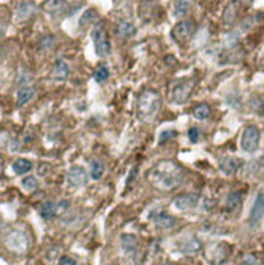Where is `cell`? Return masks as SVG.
<instances>
[{"instance_id":"cell-1","label":"cell","mask_w":264,"mask_h":265,"mask_svg":"<svg viewBox=\"0 0 264 265\" xmlns=\"http://www.w3.org/2000/svg\"><path fill=\"white\" fill-rule=\"evenodd\" d=\"M146 178L152 188L168 193V191L177 189L183 183L185 170L173 160H161L149 168Z\"/></svg>"},{"instance_id":"cell-2","label":"cell","mask_w":264,"mask_h":265,"mask_svg":"<svg viewBox=\"0 0 264 265\" xmlns=\"http://www.w3.org/2000/svg\"><path fill=\"white\" fill-rule=\"evenodd\" d=\"M161 95L157 94L156 91H151L147 89L143 94H140L138 97V105H136V115L138 118L143 121H152L156 118V115L159 113L161 110Z\"/></svg>"},{"instance_id":"cell-3","label":"cell","mask_w":264,"mask_h":265,"mask_svg":"<svg viewBox=\"0 0 264 265\" xmlns=\"http://www.w3.org/2000/svg\"><path fill=\"white\" fill-rule=\"evenodd\" d=\"M3 244L10 252L23 256L29 249V236L23 230H10L3 238Z\"/></svg>"},{"instance_id":"cell-4","label":"cell","mask_w":264,"mask_h":265,"mask_svg":"<svg viewBox=\"0 0 264 265\" xmlns=\"http://www.w3.org/2000/svg\"><path fill=\"white\" fill-rule=\"evenodd\" d=\"M120 249H122L123 265H135L136 256H138V240L135 235L123 233L120 236Z\"/></svg>"},{"instance_id":"cell-5","label":"cell","mask_w":264,"mask_h":265,"mask_svg":"<svg viewBox=\"0 0 264 265\" xmlns=\"http://www.w3.org/2000/svg\"><path fill=\"white\" fill-rule=\"evenodd\" d=\"M260 139H261L260 128L255 125H248L243 130V132H241L240 146L245 152H255L258 149V146H260Z\"/></svg>"},{"instance_id":"cell-6","label":"cell","mask_w":264,"mask_h":265,"mask_svg":"<svg viewBox=\"0 0 264 265\" xmlns=\"http://www.w3.org/2000/svg\"><path fill=\"white\" fill-rule=\"evenodd\" d=\"M194 79H182L172 88V100L175 104H185L194 89Z\"/></svg>"},{"instance_id":"cell-7","label":"cell","mask_w":264,"mask_h":265,"mask_svg":"<svg viewBox=\"0 0 264 265\" xmlns=\"http://www.w3.org/2000/svg\"><path fill=\"white\" fill-rule=\"evenodd\" d=\"M194 33V21L192 20H183L180 23H177L172 29V38L175 39L178 44H185L192 39Z\"/></svg>"},{"instance_id":"cell-8","label":"cell","mask_w":264,"mask_h":265,"mask_svg":"<svg viewBox=\"0 0 264 265\" xmlns=\"http://www.w3.org/2000/svg\"><path fill=\"white\" fill-rule=\"evenodd\" d=\"M86 170L80 165H73L67 173V184L73 189L81 188L86 184Z\"/></svg>"},{"instance_id":"cell-9","label":"cell","mask_w":264,"mask_h":265,"mask_svg":"<svg viewBox=\"0 0 264 265\" xmlns=\"http://www.w3.org/2000/svg\"><path fill=\"white\" fill-rule=\"evenodd\" d=\"M241 8H243V5H241V0H230V2L225 5L224 13H222L224 24H227V26L234 24L235 21L239 20V17H240Z\"/></svg>"},{"instance_id":"cell-10","label":"cell","mask_w":264,"mask_h":265,"mask_svg":"<svg viewBox=\"0 0 264 265\" xmlns=\"http://www.w3.org/2000/svg\"><path fill=\"white\" fill-rule=\"evenodd\" d=\"M94 44H96V54L99 57H107L110 54V41L107 33L99 28L94 31Z\"/></svg>"},{"instance_id":"cell-11","label":"cell","mask_w":264,"mask_h":265,"mask_svg":"<svg viewBox=\"0 0 264 265\" xmlns=\"http://www.w3.org/2000/svg\"><path fill=\"white\" fill-rule=\"evenodd\" d=\"M199 202V198L196 194H183V196H178V198L173 199V207L182 210V212H188V210H193L194 207L198 205Z\"/></svg>"},{"instance_id":"cell-12","label":"cell","mask_w":264,"mask_h":265,"mask_svg":"<svg viewBox=\"0 0 264 265\" xmlns=\"http://www.w3.org/2000/svg\"><path fill=\"white\" fill-rule=\"evenodd\" d=\"M243 165L241 158L239 157H232V155H225L219 160V167L225 175H234L239 172V168Z\"/></svg>"},{"instance_id":"cell-13","label":"cell","mask_w":264,"mask_h":265,"mask_svg":"<svg viewBox=\"0 0 264 265\" xmlns=\"http://www.w3.org/2000/svg\"><path fill=\"white\" fill-rule=\"evenodd\" d=\"M263 214H264V194H263V193H258L255 202H253L251 212H250V223H251V225H256L258 221L261 220Z\"/></svg>"},{"instance_id":"cell-14","label":"cell","mask_w":264,"mask_h":265,"mask_svg":"<svg viewBox=\"0 0 264 265\" xmlns=\"http://www.w3.org/2000/svg\"><path fill=\"white\" fill-rule=\"evenodd\" d=\"M67 2L65 0H46L44 3H42V8H44L46 13L49 15H62L65 13L67 10Z\"/></svg>"},{"instance_id":"cell-15","label":"cell","mask_w":264,"mask_h":265,"mask_svg":"<svg viewBox=\"0 0 264 265\" xmlns=\"http://www.w3.org/2000/svg\"><path fill=\"white\" fill-rule=\"evenodd\" d=\"M152 220H154V223L159 226V228H164V230H170L177 225V220L173 219V217L164 214V212H156V214H152Z\"/></svg>"},{"instance_id":"cell-16","label":"cell","mask_w":264,"mask_h":265,"mask_svg":"<svg viewBox=\"0 0 264 265\" xmlns=\"http://www.w3.org/2000/svg\"><path fill=\"white\" fill-rule=\"evenodd\" d=\"M178 247L183 254H196L199 249H201V244L194 236H188L185 240L178 241Z\"/></svg>"},{"instance_id":"cell-17","label":"cell","mask_w":264,"mask_h":265,"mask_svg":"<svg viewBox=\"0 0 264 265\" xmlns=\"http://www.w3.org/2000/svg\"><path fill=\"white\" fill-rule=\"evenodd\" d=\"M68 75H70V66H68V63L63 60H57L54 65V71H52V78H54L55 81H65Z\"/></svg>"},{"instance_id":"cell-18","label":"cell","mask_w":264,"mask_h":265,"mask_svg":"<svg viewBox=\"0 0 264 265\" xmlns=\"http://www.w3.org/2000/svg\"><path fill=\"white\" fill-rule=\"evenodd\" d=\"M34 88H31V86H21L18 89V92H17V105L18 107H23L24 104H28L31 99L34 97Z\"/></svg>"},{"instance_id":"cell-19","label":"cell","mask_w":264,"mask_h":265,"mask_svg":"<svg viewBox=\"0 0 264 265\" xmlns=\"http://www.w3.org/2000/svg\"><path fill=\"white\" fill-rule=\"evenodd\" d=\"M57 212H59V207H57L55 202H52V200H46V202H42L39 207V214L44 220L54 219L57 215Z\"/></svg>"},{"instance_id":"cell-20","label":"cell","mask_w":264,"mask_h":265,"mask_svg":"<svg viewBox=\"0 0 264 265\" xmlns=\"http://www.w3.org/2000/svg\"><path fill=\"white\" fill-rule=\"evenodd\" d=\"M135 33H136V28L133 23H130V21H120L117 24V34L120 38L128 39L131 36H135Z\"/></svg>"},{"instance_id":"cell-21","label":"cell","mask_w":264,"mask_h":265,"mask_svg":"<svg viewBox=\"0 0 264 265\" xmlns=\"http://www.w3.org/2000/svg\"><path fill=\"white\" fill-rule=\"evenodd\" d=\"M34 5L31 3V2H23V3H20L18 5V8H17V17L20 21H24V20H29L31 17H33V13H34Z\"/></svg>"},{"instance_id":"cell-22","label":"cell","mask_w":264,"mask_h":265,"mask_svg":"<svg viewBox=\"0 0 264 265\" xmlns=\"http://www.w3.org/2000/svg\"><path fill=\"white\" fill-rule=\"evenodd\" d=\"M104 172H105V167L101 160H97V158L91 160V165H89V175H91V178L94 179V181H99V179L104 177Z\"/></svg>"},{"instance_id":"cell-23","label":"cell","mask_w":264,"mask_h":265,"mask_svg":"<svg viewBox=\"0 0 264 265\" xmlns=\"http://www.w3.org/2000/svg\"><path fill=\"white\" fill-rule=\"evenodd\" d=\"M241 204V194L239 193V191H234V193H230L229 196H227L225 199V209L229 212H234L240 207Z\"/></svg>"},{"instance_id":"cell-24","label":"cell","mask_w":264,"mask_h":265,"mask_svg":"<svg viewBox=\"0 0 264 265\" xmlns=\"http://www.w3.org/2000/svg\"><path fill=\"white\" fill-rule=\"evenodd\" d=\"M31 167H33V163H31L28 158H17V160L13 162V172L17 175H24L31 170Z\"/></svg>"},{"instance_id":"cell-25","label":"cell","mask_w":264,"mask_h":265,"mask_svg":"<svg viewBox=\"0 0 264 265\" xmlns=\"http://www.w3.org/2000/svg\"><path fill=\"white\" fill-rule=\"evenodd\" d=\"M188 12H190V3L187 0H177V2L173 3V15H175L177 18L187 17Z\"/></svg>"},{"instance_id":"cell-26","label":"cell","mask_w":264,"mask_h":265,"mask_svg":"<svg viewBox=\"0 0 264 265\" xmlns=\"http://www.w3.org/2000/svg\"><path fill=\"white\" fill-rule=\"evenodd\" d=\"M193 115H194V118H198V120H208L211 116V107L208 104H199L194 107Z\"/></svg>"},{"instance_id":"cell-27","label":"cell","mask_w":264,"mask_h":265,"mask_svg":"<svg viewBox=\"0 0 264 265\" xmlns=\"http://www.w3.org/2000/svg\"><path fill=\"white\" fill-rule=\"evenodd\" d=\"M21 186H23L24 191H28V193H31V191H36L39 186L38 179H36L34 177H26L23 178V181H21Z\"/></svg>"},{"instance_id":"cell-28","label":"cell","mask_w":264,"mask_h":265,"mask_svg":"<svg viewBox=\"0 0 264 265\" xmlns=\"http://www.w3.org/2000/svg\"><path fill=\"white\" fill-rule=\"evenodd\" d=\"M109 75H110V73H109L107 68L101 65V66L96 68V71H94V79H96L97 83H104V81H107V79H109Z\"/></svg>"},{"instance_id":"cell-29","label":"cell","mask_w":264,"mask_h":265,"mask_svg":"<svg viewBox=\"0 0 264 265\" xmlns=\"http://www.w3.org/2000/svg\"><path fill=\"white\" fill-rule=\"evenodd\" d=\"M57 265H76V261L70 256H63L59 262H57Z\"/></svg>"},{"instance_id":"cell-30","label":"cell","mask_w":264,"mask_h":265,"mask_svg":"<svg viewBox=\"0 0 264 265\" xmlns=\"http://www.w3.org/2000/svg\"><path fill=\"white\" fill-rule=\"evenodd\" d=\"M188 137H190V141H192V142H196L199 139V130L198 128H190Z\"/></svg>"},{"instance_id":"cell-31","label":"cell","mask_w":264,"mask_h":265,"mask_svg":"<svg viewBox=\"0 0 264 265\" xmlns=\"http://www.w3.org/2000/svg\"><path fill=\"white\" fill-rule=\"evenodd\" d=\"M175 136V131L173 130H168V131H162V134L159 137V142H166L167 139H170V137Z\"/></svg>"},{"instance_id":"cell-32","label":"cell","mask_w":264,"mask_h":265,"mask_svg":"<svg viewBox=\"0 0 264 265\" xmlns=\"http://www.w3.org/2000/svg\"><path fill=\"white\" fill-rule=\"evenodd\" d=\"M241 265H258V259L253 256V254H248V256H245L243 264Z\"/></svg>"},{"instance_id":"cell-33","label":"cell","mask_w":264,"mask_h":265,"mask_svg":"<svg viewBox=\"0 0 264 265\" xmlns=\"http://www.w3.org/2000/svg\"><path fill=\"white\" fill-rule=\"evenodd\" d=\"M52 44H54V38L52 36H47V38H44L41 41V49H49V47H52Z\"/></svg>"},{"instance_id":"cell-34","label":"cell","mask_w":264,"mask_h":265,"mask_svg":"<svg viewBox=\"0 0 264 265\" xmlns=\"http://www.w3.org/2000/svg\"><path fill=\"white\" fill-rule=\"evenodd\" d=\"M164 265H172V264H164Z\"/></svg>"}]
</instances>
